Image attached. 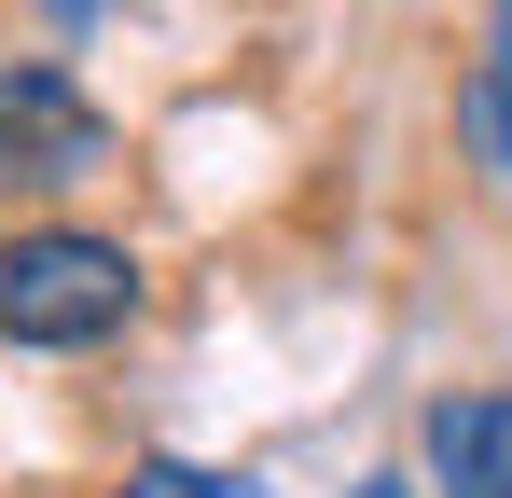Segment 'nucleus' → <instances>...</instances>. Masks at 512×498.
Wrapping results in <instances>:
<instances>
[{
	"label": "nucleus",
	"instance_id": "nucleus-1",
	"mask_svg": "<svg viewBox=\"0 0 512 498\" xmlns=\"http://www.w3.org/2000/svg\"><path fill=\"white\" fill-rule=\"evenodd\" d=\"M139 319V249L84 222H28L0 236V346H111Z\"/></svg>",
	"mask_w": 512,
	"mask_h": 498
},
{
	"label": "nucleus",
	"instance_id": "nucleus-2",
	"mask_svg": "<svg viewBox=\"0 0 512 498\" xmlns=\"http://www.w3.org/2000/svg\"><path fill=\"white\" fill-rule=\"evenodd\" d=\"M111 166V111H97L70 70H0V194H70Z\"/></svg>",
	"mask_w": 512,
	"mask_h": 498
},
{
	"label": "nucleus",
	"instance_id": "nucleus-3",
	"mask_svg": "<svg viewBox=\"0 0 512 498\" xmlns=\"http://www.w3.org/2000/svg\"><path fill=\"white\" fill-rule=\"evenodd\" d=\"M429 485L443 498H512V388L429 402Z\"/></svg>",
	"mask_w": 512,
	"mask_h": 498
},
{
	"label": "nucleus",
	"instance_id": "nucleus-4",
	"mask_svg": "<svg viewBox=\"0 0 512 498\" xmlns=\"http://www.w3.org/2000/svg\"><path fill=\"white\" fill-rule=\"evenodd\" d=\"M457 139L512 180V0H485V56H471V83H457Z\"/></svg>",
	"mask_w": 512,
	"mask_h": 498
},
{
	"label": "nucleus",
	"instance_id": "nucleus-5",
	"mask_svg": "<svg viewBox=\"0 0 512 498\" xmlns=\"http://www.w3.org/2000/svg\"><path fill=\"white\" fill-rule=\"evenodd\" d=\"M125 498H263V485H250V471H194V457H139Z\"/></svg>",
	"mask_w": 512,
	"mask_h": 498
},
{
	"label": "nucleus",
	"instance_id": "nucleus-6",
	"mask_svg": "<svg viewBox=\"0 0 512 498\" xmlns=\"http://www.w3.org/2000/svg\"><path fill=\"white\" fill-rule=\"evenodd\" d=\"M360 498H416V485H402V471H374V485H360Z\"/></svg>",
	"mask_w": 512,
	"mask_h": 498
},
{
	"label": "nucleus",
	"instance_id": "nucleus-7",
	"mask_svg": "<svg viewBox=\"0 0 512 498\" xmlns=\"http://www.w3.org/2000/svg\"><path fill=\"white\" fill-rule=\"evenodd\" d=\"M56 14H97V0H56Z\"/></svg>",
	"mask_w": 512,
	"mask_h": 498
}]
</instances>
